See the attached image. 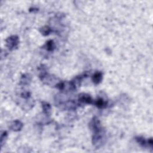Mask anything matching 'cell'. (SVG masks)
Wrapping results in <instances>:
<instances>
[{
  "mask_svg": "<svg viewBox=\"0 0 153 153\" xmlns=\"http://www.w3.org/2000/svg\"><path fill=\"white\" fill-rule=\"evenodd\" d=\"M45 47L47 51H53L54 48H55V45H54V43L53 40H49L47 41Z\"/></svg>",
  "mask_w": 153,
  "mask_h": 153,
  "instance_id": "10",
  "label": "cell"
},
{
  "mask_svg": "<svg viewBox=\"0 0 153 153\" xmlns=\"http://www.w3.org/2000/svg\"><path fill=\"white\" fill-rule=\"evenodd\" d=\"M19 44V37L17 35H12L6 40V46L10 50H13L17 48Z\"/></svg>",
  "mask_w": 153,
  "mask_h": 153,
  "instance_id": "2",
  "label": "cell"
},
{
  "mask_svg": "<svg viewBox=\"0 0 153 153\" xmlns=\"http://www.w3.org/2000/svg\"><path fill=\"white\" fill-rule=\"evenodd\" d=\"M89 126L92 131H93L94 134L98 133L102 130L101 122L98 119L97 117H94L92 119L91 122L89 124Z\"/></svg>",
  "mask_w": 153,
  "mask_h": 153,
  "instance_id": "3",
  "label": "cell"
},
{
  "mask_svg": "<svg viewBox=\"0 0 153 153\" xmlns=\"http://www.w3.org/2000/svg\"><path fill=\"white\" fill-rule=\"evenodd\" d=\"M103 75L101 72H96L92 76V81L96 85L99 84L102 80Z\"/></svg>",
  "mask_w": 153,
  "mask_h": 153,
  "instance_id": "6",
  "label": "cell"
},
{
  "mask_svg": "<svg viewBox=\"0 0 153 153\" xmlns=\"http://www.w3.org/2000/svg\"><path fill=\"white\" fill-rule=\"evenodd\" d=\"M135 140L137 142L138 144H139L140 145H142L143 147H147L148 146V140H146L143 137H140V136H137L135 138Z\"/></svg>",
  "mask_w": 153,
  "mask_h": 153,
  "instance_id": "9",
  "label": "cell"
},
{
  "mask_svg": "<svg viewBox=\"0 0 153 153\" xmlns=\"http://www.w3.org/2000/svg\"><path fill=\"white\" fill-rule=\"evenodd\" d=\"M51 31V29L49 26H45L40 29L41 33L45 36L48 35Z\"/></svg>",
  "mask_w": 153,
  "mask_h": 153,
  "instance_id": "12",
  "label": "cell"
},
{
  "mask_svg": "<svg viewBox=\"0 0 153 153\" xmlns=\"http://www.w3.org/2000/svg\"><path fill=\"white\" fill-rule=\"evenodd\" d=\"M30 81H31V79H30L29 75H26V74L23 75L20 80V84H22V85L28 84Z\"/></svg>",
  "mask_w": 153,
  "mask_h": 153,
  "instance_id": "11",
  "label": "cell"
},
{
  "mask_svg": "<svg viewBox=\"0 0 153 153\" xmlns=\"http://www.w3.org/2000/svg\"><path fill=\"white\" fill-rule=\"evenodd\" d=\"M79 102L86 104H93L94 101L92 97L86 93H81L79 95Z\"/></svg>",
  "mask_w": 153,
  "mask_h": 153,
  "instance_id": "4",
  "label": "cell"
},
{
  "mask_svg": "<svg viewBox=\"0 0 153 153\" xmlns=\"http://www.w3.org/2000/svg\"><path fill=\"white\" fill-rule=\"evenodd\" d=\"M42 108L43 112L47 115H50L51 113V106L47 102H42Z\"/></svg>",
  "mask_w": 153,
  "mask_h": 153,
  "instance_id": "8",
  "label": "cell"
},
{
  "mask_svg": "<svg viewBox=\"0 0 153 153\" xmlns=\"http://www.w3.org/2000/svg\"><path fill=\"white\" fill-rule=\"evenodd\" d=\"M7 138V132H6V131H4L1 135V147H3V145L5 144Z\"/></svg>",
  "mask_w": 153,
  "mask_h": 153,
  "instance_id": "13",
  "label": "cell"
},
{
  "mask_svg": "<svg viewBox=\"0 0 153 153\" xmlns=\"http://www.w3.org/2000/svg\"><path fill=\"white\" fill-rule=\"evenodd\" d=\"M104 132L103 131L98 133H95L93 134L92 137V143L96 148H99L104 143V140L105 139Z\"/></svg>",
  "mask_w": 153,
  "mask_h": 153,
  "instance_id": "1",
  "label": "cell"
},
{
  "mask_svg": "<svg viewBox=\"0 0 153 153\" xmlns=\"http://www.w3.org/2000/svg\"><path fill=\"white\" fill-rule=\"evenodd\" d=\"M22 127L23 123L19 121V120H15V121L13 122L10 126V129L13 131H15V132H18V131L22 129Z\"/></svg>",
  "mask_w": 153,
  "mask_h": 153,
  "instance_id": "5",
  "label": "cell"
},
{
  "mask_svg": "<svg viewBox=\"0 0 153 153\" xmlns=\"http://www.w3.org/2000/svg\"><path fill=\"white\" fill-rule=\"evenodd\" d=\"M95 105V106H96L98 108H100V109H103L106 107L107 106V102L106 101H105L104 99H102V98L99 97L97 99H96V101H94V104Z\"/></svg>",
  "mask_w": 153,
  "mask_h": 153,
  "instance_id": "7",
  "label": "cell"
}]
</instances>
